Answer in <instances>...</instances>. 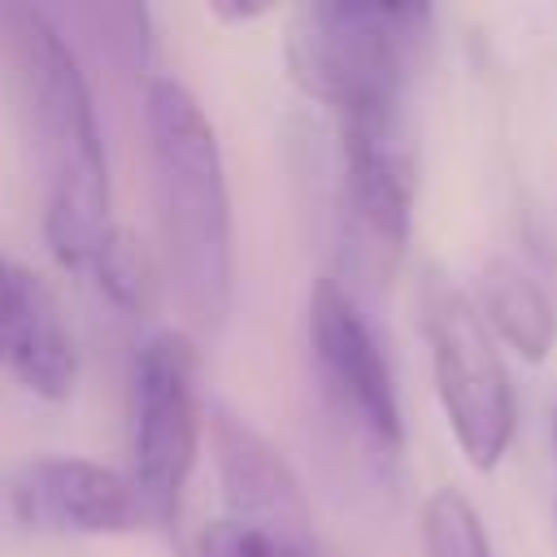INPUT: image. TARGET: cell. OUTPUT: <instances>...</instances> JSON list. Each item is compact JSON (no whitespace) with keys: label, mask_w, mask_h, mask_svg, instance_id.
Wrapping results in <instances>:
<instances>
[{"label":"cell","mask_w":557,"mask_h":557,"mask_svg":"<svg viewBox=\"0 0 557 557\" xmlns=\"http://www.w3.org/2000/svg\"><path fill=\"white\" fill-rule=\"evenodd\" d=\"M4 22L17 109L44 187V239L61 265L87 270L96 248L113 231L109 157L96 122V100L74 48L48 13L9 9Z\"/></svg>","instance_id":"1"},{"label":"cell","mask_w":557,"mask_h":557,"mask_svg":"<svg viewBox=\"0 0 557 557\" xmlns=\"http://www.w3.org/2000/svg\"><path fill=\"white\" fill-rule=\"evenodd\" d=\"M144 135L161 270L187 326L213 335L231 313L235 239L222 148L196 96L174 78H148Z\"/></svg>","instance_id":"2"},{"label":"cell","mask_w":557,"mask_h":557,"mask_svg":"<svg viewBox=\"0 0 557 557\" xmlns=\"http://www.w3.org/2000/svg\"><path fill=\"white\" fill-rule=\"evenodd\" d=\"M431 44L426 4H309L287 35L292 78L339 117L344 135H409L405 104Z\"/></svg>","instance_id":"3"},{"label":"cell","mask_w":557,"mask_h":557,"mask_svg":"<svg viewBox=\"0 0 557 557\" xmlns=\"http://www.w3.org/2000/svg\"><path fill=\"white\" fill-rule=\"evenodd\" d=\"M200 352L183 331H157L131 366V487L148 522H174L205 431Z\"/></svg>","instance_id":"4"},{"label":"cell","mask_w":557,"mask_h":557,"mask_svg":"<svg viewBox=\"0 0 557 557\" xmlns=\"http://www.w3.org/2000/svg\"><path fill=\"white\" fill-rule=\"evenodd\" d=\"M435 392L453 426L457 448L474 470H496L513 440V387L487 322L474 300L444 278L426 283L422 296Z\"/></svg>","instance_id":"5"},{"label":"cell","mask_w":557,"mask_h":557,"mask_svg":"<svg viewBox=\"0 0 557 557\" xmlns=\"http://www.w3.org/2000/svg\"><path fill=\"white\" fill-rule=\"evenodd\" d=\"M309 348L331 409L379 457H396L405 444V422L392 366L352 287H344L335 274H322L309 292Z\"/></svg>","instance_id":"6"},{"label":"cell","mask_w":557,"mask_h":557,"mask_svg":"<svg viewBox=\"0 0 557 557\" xmlns=\"http://www.w3.org/2000/svg\"><path fill=\"white\" fill-rule=\"evenodd\" d=\"M0 522L48 535H126L148 513L126 474L83 457H35L0 479Z\"/></svg>","instance_id":"7"},{"label":"cell","mask_w":557,"mask_h":557,"mask_svg":"<svg viewBox=\"0 0 557 557\" xmlns=\"http://www.w3.org/2000/svg\"><path fill=\"white\" fill-rule=\"evenodd\" d=\"M344 148V265L352 278L383 287L409 239L413 148L396 139H339Z\"/></svg>","instance_id":"8"},{"label":"cell","mask_w":557,"mask_h":557,"mask_svg":"<svg viewBox=\"0 0 557 557\" xmlns=\"http://www.w3.org/2000/svg\"><path fill=\"white\" fill-rule=\"evenodd\" d=\"M205 422H209V444H213V466H218L226 518L252 522L270 535L300 540V544L322 540L313 527L309 496H305L296 470L287 466V457L261 431H252L239 413H231L218 400H209Z\"/></svg>","instance_id":"9"},{"label":"cell","mask_w":557,"mask_h":557,"mask_svg":"<svg viewBox=\"0 0 557 557\" xmlns=\"http://www.w3.org/2000/svg\"><path fill=\"white\" fill-rule=\"evenodd\" d=\"M4 366L22 379L26 392H35L44 400H65L78 379V352H74V335L61 318V305L48 292V283L35 278L30 270H22L17 318H13Z\"/></svg>","instance_id":"10"},{"label":"cell","mask_w":557,"mask_h":557,"mask_svg":"<svg viewBox=\"0 0 557 557\" xmlns=\"http://www.w3.org/2000/svg\"><path fill=\"white\" fill-rule=\"evenodd\" d=\"M474 309L487 322V331H496L527 361H544L557 344V305L548 287L509 257H496L483 265Z\"/></svg>","instance_id":"11"},{"label":"cell","mask_w":557,"mask_h":557,"mask_svg":"<svg viewBox=\"0 0 557 557\" xmlns=\"http://www.w3.org/2000/svg\"><path fill=\"white\" fill-rule=\"evenodd\" d=\"M187 557H339L326 540H283L239 518H213L187 540Z\"/></svg>","instance_id":"12"},{"label":"cell","mask_w":557,"mask_h":557,"mask_svg":"<svg viewBox=\"0 0 557 557\" xmlns=\"http://www.w3.org/2000/svg\"><path fill=\"white\" fill-rule=\"evenodd\" d=\"M422 553L426 557H492L483 522L457 487H440L422 505Z\"/></svg>","instance_id":"13"},{"label":"cell","mask_w":557,"mask_h":557,"mask_svg":"<svg viewBox=\"0 0 557 557\" xmlns=\"http://www.w3.org/2000/svg\"><path fill=\"white\" fill-rule=\"evenodd\" d=\"M87 274L100 283V292L122 305V309H139L148 300V265H144V252L135 248V239L126 231H109V239L96 248Z\"/></svg>","instance_id":"14"},{"label":"cell","mask_w":557,"mask_h":557,"mask_svg":"<svg viewBox=\"0 0 557 557\" xmlns=\"http://www.w3.org/2000/svg\"><path fill=\"white\" fill-rule=\"evenodd\" d=\"M17 287H22V265L0 257V361L9 352V335H13V318H17Z\"/></svg>","instance_id":"15"},{"label":"cell","mask_w":557,"mask_h":557,"mask_svg":"<svg viewBox=\"0 0 557 557\" xmlns=\"http://www.w3.org/2000/svg\"><path fill=\"white\" fill-rule=\"evenodd\" d=\"M209 13H213V17H226V22H252V17H261L265 9H261V4H209Z\"/></svg>","instance_id":"16"},{"label":"cell","mask_w":557,"mask_h":557,"mask_svg":"<svg viewBox=\"0 0 557 557\" xmlns=\"http://www.w3.org/2000/svg\"><path fill=\"white\" fill-rule=\"evenodd\" d=\"M553 444H557V405H553Z\"/></svg>","instance_id":"17"}]
</instances>
